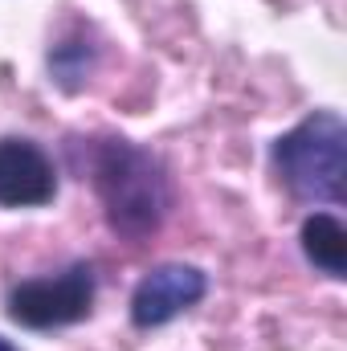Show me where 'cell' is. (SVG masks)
<instances>
[{"label": "cell", "mask_w": 347, "mask_h": 351, "mask_svg": "<svg viewBox=\"0 0 347 351\" xmlns=\"http://www.w3.org/2000/svg\"><path fill=\"white\" fill-rule=\"evenodd\" d=\"M90 184L102 200L106 225L131 245L147 241L172 208V184L164 164L127 139L90 143Z\"/></svg>", "instance_id": "1"}, {"label": "cell", "mask_w": 347, "mask_h": 351, "mask_svg": "<svg viewBox=\"0 0 347 351\" xmlns=\"http://www.w3.org/2000/svg\"><path fill=\"white\" fill-rule=\"evenodd\" d=\"M274 172L307 204H339L347 176V123L339 110H315L274 143Z\"/></svg>", "instance_id": "2"}, {"label": "cell", "mask_w": 347, "mask_h": 351, "mask_svg": "<svg viewBox=\"0 0 347 351\" xmlns=\"http://www.w3.org/2000/svg\"><path fill=\"white\" fill-rule=\"evenodd\" d=\"M94 311V265L74 262L62 274L29 278L8 290V319L29 331L74 327Z\"/></svg>", "instance_id": "3"}, {"label": "cell", "mask_w": 347, "mask_h": 351, "mask_svg": "<svg viewBox=\"0 0 347 351\" xmlns=\"http://www.w3.org/2000/svg\"><path fill=\"white\" fill-rule=\"evenodd\" d=\"M204 294H208V274L200 265L164 262L139 278V286L131 294V323L143 327V331L164 327L176 315L192 311Z\"/></svg>", "instance_id": "4"}, {"label": "cell", "mask_w": 347, "mask_h": 351, "mask_svg": "<svg viewBox=\"0 0 347 351\" xmlns=\"http://www.w3.org/2000/svg\"><path fill=\"white\" fill-rule=\"evenodd\" d=\"M58 196L53 160L21 135L0 139V208H41Z\"/></svg>", "instance_id": "5"}, {"label": "cell", "mask_w": 347, "mask_h": 351, "mask_svg": "<svg viewBox=\"0 0 347 351\" xmlns=\"http://www.w3.org/2000/svg\"><path fill=\"white\" fill-rule=\"evenodd\" d=\"M302 254L315 269H323L327 278H344L347 274V229L339 217L331 213H311L302 221Z\"/></svg>", "instance_id": "6"}, {"label": "cell", "mask_w": 347, "mask_h": 351, "mask_svg": "<svg viewBox=\"0 0 347 351\" xmlns=\"http://www.w3.org/2000/svg\"><path fill=\"white\" fill-rule=\"evenodd\" d=\"M0 351H21V348H12V343H8V339L0 335Z\"/></svg>", "instance_id": "7"}]
</instances>
